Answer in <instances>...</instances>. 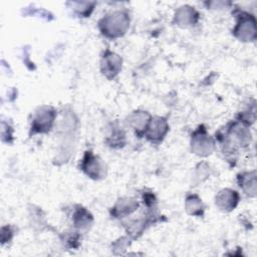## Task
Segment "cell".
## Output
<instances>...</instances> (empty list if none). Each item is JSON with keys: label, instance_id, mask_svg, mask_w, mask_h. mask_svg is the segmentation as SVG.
Instances as JSON below:
<instances>
[{"label": "cell", "instance_id": "obj_1", "mask_svg": "<svg viewBox=\"0 0 257 257\" xmlns=\"http://www.w3.org/2000/svg\"><path fill=\"white\" fill-rule=\"evenodd\" d=\"M128 17L123 12H113L103 17L99 22L101 32L111 38L121 36L128 27Z\"/></svg>", "mask_w": 257, "mask_h": 257}, {"label": "cell", "instance_id": "obj_2", "mask_svg": "<svg viewBox=\"0 0 257 257\" xmlns=\"http://www.w3.org/2000/svg\"><path fill=\"white\" fill-rule=\"evenodd\" d=\"M233 32L235 36L242 41H253L256 37L254 17L247 13H242L239 15L238 24Z\"/></svg>", "mask_w": 257, "mask_h": 257}, {"label": "cell", "instance_id": "obj_3", "mask_svg": "<svg viewBox=\"0 0 257 257\" xmlns=\"http://www.w3.org/2000/svg\"><path fill=\"white\" fill-rule=\"evenodd\" d=\"M55 117V111L50 106L39 108L33 119L31 131L32 133H46L50 130Z\"/></svg>", "mask_w": 257, "mask_h": 257}, {"label": "cell", "instance_id": "obj_4", "mask_svg": "<svg viewBox=\"0 0 257 257\" xmlns=\"http://www.w3.org/2000/svg\"><path fill=\"white\" fill-rule=\"evenodd\" d=\"M214 143L210 136L206 134L205 128L200 126L199 130L192 136V150L200 156H207L211 154Z\"/></svg>", "mask_w": 257, "mask_h": 257}, {"label": "cell", "instance_id": "obj_5", "mask_svg": "<svg viewBox=\"0 0 257 257\" xmlns=\"http://www.w3.org/2000/svg\"><path fill=\"white\" fill-rule=\"evenodd\" d=\"M83 172L92 179H99L104 176L105 167L101 160L93 156L91 152H86L81 163Z\"/></svg>", "mask_w": 257, "mask_h": 257}, {"label": "cell", "instance_id": "obj_6", "mask_svg": "<svg viewBox=\"0 0 257 257\" xmlns=\"http://www.w3.org/2000/svg\"><path fill=\"white\" fill-rule=\"evenodd\" d=\"M121 68V59L118 55L106 51L101 59V71L108 78L114 77Z\"/></svg>", "mask_w": 257, "mask_h": 257}, {"label": "cell", "instance_id": "obj_7", "mask_svg": "<svg viewBox=\"0 0 257 257\" xmlns=\"http://www.w3.org/2000/svg\"><path fill=\"white\" fill-rule=\"evenodd\" d=\"M238 194L236 191L224 189L216 197V205L223 211H231L238 203Z\"/></svg>", "mask_w": 257, "mask_h": 257}, {"label": "cell", "instance_id": "obj_8", "mask_svg": "<svg viewBox=\"0 0 257 257\" xmlns=\"http://www.w3.org/2000/svg\"><path fill=\"white\" fill-rule=\"evenodd\" d=\"M168 131L167 121L164 118L157 117L152 119L151 123L147 126V137L151 141H160Z\"/></svg>", "mask_w": 257, "mask_h": 257}, {"label": "cell", "instance_id": "obj_9", "mask_svg": "<svg viewBox=\"0 0 257 257\" xmlns=\"http://www.w3.org/2000/svg\"><path fill=\"white\" fill-rule=\"evenodd\" d=\"M139 204L134 199H125L119 200L117 204L112 209V215L116 218H120L126 215H130L138 208Z\"/></svg>", "mask_w": 257, "mask_h": 257}, {"label": "cell", "instance_id": "obj_10", "mask_svg": "<svg viewBox=\"0 0 257 257\" xmlns=\"http://www.w3.org/2000/svg\"><path fill=\"white\" fill-rule=\"evenodd\" d=\"M256 175L255 171L251 173H244L238 177L240 187L243 188V190L251 195L255 196V191H256Z\"/></svg>", "mask_w": 257, "mask_h": 257}, {"label": "cell", "instance_id": "obj_11", "mask_svg": "<svg viewBox=\"0 0 257 257\" xmlns=\"http://www.w3.org/2000/svg\"><path fill=\"white\" fill-rule=\"evenodd\" d=\"M92 222V216L84 209L81 207H78L76 212L74 213L73 216V223L74 226L80 229L88 227Z\"/></svg>", "mask_w": 257, "mask_h": 257}, {"label": "cell", "instance_id": "obj_12", "mask_svg": "<svg viewBox=\"0 0 257 257\" xmlns=\"http://www.w3.org/2000/svg\"><path fill=\"white\" fill-rule=\"evenodd\" d=\"M186 207H187L188 212L192 215H199V216L203 215L204 206H203L201 200L196 195H191L187 198Z\"/></svg>", "mask_w": 257, "mask_h": 257}]
</instances>
